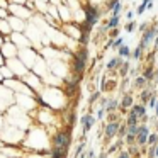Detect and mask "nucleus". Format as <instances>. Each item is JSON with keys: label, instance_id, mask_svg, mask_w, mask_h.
Returning <instances> with one entry per match:
<instances>
[{"label": "nucleus", "instance_id": "nucleus-13", "mask_svg": "<svg viewBox=\"0 0 158 158\" xmlns=\"http://www.w3.org/2000/svg\"><path fill=\"white\" fill-rule=\"evenodd\" d=\"M148 83H150V82H148V80L144 78L143 75H141V77H136V80H134V85H133V87H136V89L144 90V89L148 87Z\"/></svg>", "mask_w": 158, "mask_h": 158}, {"label": "nucleus", "instance_id": "nucleus-21", "mask_svg": "<svg viewBox=\"0 0 158 158\" xmlns=\"http://www.w3.org/2000/svg\"><path fill=\"white\" fill-rule=\"evenodd\" d=\"M123 144H124L123 139H119V141H116L114 144H110L109 150H107V155H110V153H114V151H117V150H119V146H123Z\"/></svg>", "mask_w": 158, "mask_h": 158}, {"label": "nucleus", "instance_id": "nucleus-25", "mask_svg": "<svg viewBox=\"0 0 158 158\" xmlns=\"http://www.w3.org/2000/svg\"><path fill=\"white\" fill-rule=\"evenodd\" d=\"M138 133H139V124H134V126H127V134L138 136Z\"/></svg>", "mask_w": 158, "mask_h": 158}, {"label": "nucleus", "instance_id": "nucleus-1", "mask_svg": "<svg viewBox=\"0 0 158 158\" xmlns=\"http://www.w3.org/2000/svg\"><path fill=\"white\" fill-rule=\"evenodd\" d=\"M85 22L82 24V38H80V43L82 44H85L87 38H89L90 34V29L94 27V26L99 22V9L94 7V5H85Z\"/></svg>", "mask_w": 158, "mask_h": 158}, {"label": "nucleus", "instance_id": "nucleus-20", "mask_svg": "<svg viewBox=\"0 0 158 158\" xmlns=\"http://www.w3.org/2000/svg\"><path fill=\"white\" fill-rule=\"evenodd\" d=\"M117 24H119V15H110L109 22H107V26H109V29H116Z\"/></svg>", "mask_w": 158, "mask_h": 158}, {"label": "nucleus", "instance_id": "nucleus-19", "mask_svg": "<svg viewBox=\"0 0 158 158\" xmlns=\"http://www.w3.org/2000/svg\"><path fill=\"white\" fill-rule=\"evenodd\" d=\"M83 150H85V141H80L78 144H77V148H75V153H73V158H80V155L83 153Z\"/></svg>", "mask_w": 158, "mask_h": 158}, {"label": "nucleus", "instance_id": "nucleus-39", "mask_svg": "<svg viewBox=\"0 0 158 158\" xmlns=\"http://www.w3.org/2000/svg\"><path fill=\"white\" fill-rule=\"evenodd\" d=\"M153 53H158V38L155 39V48H153Z\"/></svg>", "mask_w": 158, "mask_h": 158}, {"label": "nucleus", "instance_id": "nucleus-16", "mask_svg": "<svg viewBox=\"0 0 158 158\" xmlns=\"http://www.w3.org/2000/svg\"><path fill=\"white\" fill-rule=\"evenodd\" d=\"M138 121H139V119H138V116L129 110V112H127V117H126V124H127V126H134V124H138Z\"/></svg>", "mask_w": 158, "mask_h": 158}, {"label": "nucleus", "instance_id": "nucleus-35", "mask_svg": "<svg viewBox=\"0 0 158 158\" xmlns=\"http://www.w3.org/2000/svg\"><path fill=\"white\" fill-rule=\"evenodd\" d=\"M106 112H107V110L100 107V109H99V112H97V119H102V117H104V114H106Z\"/></svg>", "mask_w": 158, "mask_h": 158}, {"label": "nucleus", "instance_id": "nucleus-40", "mask_svg": "<svg viewBox=\"0 0 158 158\" xmlns=\"http://www.w3.org/2000/svg\"><path fill=\"white\" fill-rule=\"evenodd\" d=\"M153 82H155V85H158V70L155 72V78H153Z\"/></svg>", "mask_w": 158, "mask_h": 158}, {"label": "nucleus", "instance_id": "nucleus-7", "mask_svg": "<svg viewBox=\"0 0 158 158\" xmlns=\"http://www.w3.org/2000/svg\"><path fill=\"white\" fill-rule=\"evenodd\" d=\"M80 124H82V133H83V136H85V134L89 133L90 129H92L94 124H95V117H94L90 112H87V114H83V116H82ZM83 136H82V138H83Z\"/></svg>", "mask_w": 158, "mask_h": 158}, {"label": "nucleus", "instance_id": "nucleus-5", "mask_svg": "<svg viewBox=\"0 0 158 158\" xmlns=\"http://www.w3.org/2000/svg\"><path fill=\"white\" fill-rule=\"evenodd\" d=\"M156 38H158V27H156V26H150V27H148V31L143 32V36H141L139 46L144 49L148 44H150V41H153V39H156Z\"/></svg>", "mask_w": 158, "mask_h": 158}, {"label": "nucleus", "instance_id": "nucleus-41", "mask_svg": "<svg viewBox=\"0 0 158 158\" xmlns=\"http://www.w3.org/2000/svg\"><path fill=\"white\" fill-rule=\"evenodd\" d=\"M107 156H109V155H107V151H102V153H100L97 158H107Z\"/></svg>", "mask_w": 158, "mask_h": 158}, {"label": "nucleus", "instance_id": "nucleus-11", "mask_svg": "<svg viewBox=\"0 0 158 158\" xmlns=\"http://www.w3.org/2000/svg\"><path fill=\"white\" fill-rule=\"evenodd\" d=\"M68 156V151L60 150V148H51L49 151V158H66Z\"/></svg>", "mask_w": 158, "mask_h": 158}, {"label": "nucleus", "instance_id": "nucleus-43", "mask_svg": "<svg viewBox=\"0 0 158 158\" xmlns=\"http://www.w3.org/2000/svg\"><path fill=\"white\" fill-rule=\"evenodd\" d=\"M80 158H89V151H83V153L80 155Z\"/></svg>", "mask_w": 158, "mask_h": 158}, {"label": "nucleus", "instance_id": "nucleus-12", "mask_svg": "<svg viewBox=\"0 0 158 158\" xmlns=\"http://www.w3.org/2000/svg\"><path fill=\"white\" fill-rule=\"evenodd\" d=\"M121 107H123L124 110L127 109V107H133V97H131V94H124L123 99H121Z\"/></svg>", "mask_w": 158, "mask_h": 158}, {"label": "nucleus", "instance_id": "nucleus-18", "mask_svg": "<svg viewBox=\"0 0 158 158\" xmlns=\"http://www.w3.org/2000/svg\"><path fill=\"white\" fill-rule=\"evenodd\" d=\"M123 44H124L123 38H117V39H110L109 44H107V48H116V49H119Z\"/></svg>", "mask_w": 158, "mask_h": 158}, {"label": "nucleus", "instance_id": "nucleus-10", "mask_svg": "<svg viewBox=\"0 0 158 158\" xmlns=\"http://www.w3.org/2000/svg\"><path fill=\"white\" fill-rule=\"evenodd\" d=\"M123 65H124V60L121 58V56H117V58H112L109 63H107V70H117Z\"/></svg>", "mask_w": 158, "mask_h": 158}, {"label": "nucleus", "instance_id": "nucleus-8", "mask_svg": "<svg viewBox=\"0 0 158 158\" xmlns=\"http://www.w3.org/2000/svg\"><path fill=\"white\" fill-rule=\"evenodd\" d=\"M78 82H80V77L73 75L72 80L66 83V95H73V94H77V90H78Z\"/></svg>", "mask_w": 158, "mask_h": 158}, {"label": "nucleus", "instance_id": "nucleus-26", "mask_svg": "<svg viewBox=\"0 0 158 158\" xmlns=\"http://www.w3.org/2000/svg\"><path fill=\"white\" fill-rule=\"evenodd\" d=\"M143 51H144V49L141 48L139 44H138V48L133 51V58H134V60H141V55H143Z\"/></svg>", "mask_w": 158, "mask_h": 158}, {"label": "nucleus", "instance_id": "nucleus-9", "mask_svg": "<svg viewBox=\"0 0 158 158\" xmlns=\"http://www.w3.org/2000/svg\"><path fill=\"white\" fill-rule=\"evenodd\" d=\"M131 112L133 114H136L138 116V119H143L144 116H146V106H143V104H134L133 107H131Z\"/></svg>", "mask_w": 158, "mask_h": 158}, {"label": "nucleus", "instance_id": "nucleus-45", "mask_svg": "<svg viewBox=\"0 0 158 158\" xmlns=\"http://www.w3.org/2000/svg\"><path fill=\"white\" fill-rule=\"evenodd\" d=\"M155 116L158 117V104H156V107H155Z\"/></svg>", "mask_w": 158, "mask_h": 158}, {"label": "nucleus", "instance_id": "nucleus-3", "mask_svg": "<svg viewBox=\"0 0 158 158\" xmlns=\"http://www.w3.org/2000/svg\"><path fill=\"white\" fill-rule=\"evenodd\" d=\"M70 146H72V133H70V129L58 131L56 136L53 138V148H60V150L70 151Z\"/></svg>", "mask_w": 158, "mask_h": 158}, {"label": "nucleus", "instance_id": "nucleus-6", "mask_svg": "<svg viewBox=\"0 0 158 158\" xmlns=\"http://www.w3.org/2000/svg\"><path fill=\"white\" fill-rule=\"evenodd\" d=\"M150 134H151L150 133V126H148V124H141L139 133H138V136H136V144H139V146H146Z\"/></svg>", "mask_w": 158, "mask_h": 158}, {"label": "nucleus", "instance_id": "nucleus-15", "mask_svg": "<svg viewBox=\"0 0 158 158\" xmlns=\"http://www.w3.org/2000/svg\"><path fill=\"white\" fill-rule=\"evenodd\" d=\"M155 72H156V70H153V66H148V68L143 72V77L148 80V82H153V78H155Z\"/></svg>", "mask_w": 158, "mask_h": 158}, {"label": "nucleus", "instance_id": "nucleus-38", "mask_svg": "<svg viewBox=\"0 0 158 158\" xmlns=\"http://www.w3.org/2000/svg\"><path fill=\"white\" fill-rule=\"evenodd\" d=\"M133 15H134V12H133V10H129V12H127V15H126V17H127V21H129V22L133 21Z\"/></svg>", "mask_w": 158, "mask_h": 158}, {"label": "nucleus", "instance_id": "nucleus-2", "mask_svg": "<svg viewBox=\"0 0 158 158\" xmlns=\"http://www.w3.org/2000/svg\"><path fill=\"white\" fill-rule=\"evenodd\" d=\"M87 60H89V51H87V48H82L73 56V75L82 77V73L85 72V66H87Z\"/></svg>", "mask_w": 158, "mask_h": 158}, {"label": "nucleus", "instance_id": "nucleus-33", "mask_svg": "<svg viewBox=\"0 0 158 158\" xmlns=\"http://www.w3.org/2000/svg\"><path fill=\"white\" fill-rule=\"evenodd\" d=\"M121 9H123V4H121V2H117V5L114 7V10H112V15H119Z\"/></svg>", "mask_w": 158, "mask_h": 158}, {"label": "nucleus", "instance_id": "nucleus-29", "mask_svg": "<svg viewBox=\"0 0 158 158\" xmlns=\"http://www.w3.org/2000/svg\"><path fill=\"white\" fill-rule=\"evenodd\" d=\"M134 29H136V22L131 21V22H127V24H126V29H124V31H126V32H133Z\"/></svg>", "mask_w": 158, "mask_h": 158}, {"label": "nucleus", "instance_id": "nucleus-4", "mask_svg": "<svg viewBox=\"0 0 158 158\" xmlns=\"http://www.w3.org/2000/svg\"><path fill=\"white\" fill-rule=\"evenodd\" d=\"M119 127H121V123H109L104 126V138H106V143H109L110 139H114V138L117 136V133H119Z\"/></svg>", "mask_w": 158, "mask_h": 158}, {"label": "nucleus", "instance_id": "nucleus-22", "mask_svg": "<svg viewBox=\"0 0 158 158\" xmlns=\"http://www.w3.org/2000/svg\"><path fill=\"white\" fill-rule=\"evenodd\" d=\"M126 134H127V124L124 123V124H121V127H119V133H117V138L124 141V138H126Z\"/></svg>", "mask_w": 158, "mask_h": 158}, {"label": "nucleus", "instance_id": "nucleus-46", "mask_svg": "<svg viewBox=\"0 0 158 158\" xmlns=\"http://www.w3.org/2000/svg\"><path fill=\"white\" fill-rule=\"evenodd\" d=\"M143 2H146V4H148V2H153V0H143Z\"/></svg>", "mask_w": 158, "mask_h": 158}, {"label": "nucleus", "instance_id": "nucleus-37", "mask_svg": "<svg viewBox=\"0 0 158 158\" xmlns=\"http://www.w3.org/2000/svg\"><path fill=\"white\" fill-rule=\"evenodd\" d=\"M110 36H112V39H114V38L117 39V38H119V31H117V29H114V31L110 32Z\"/></svg>", "mask_w": 158, "mask_h": 158}, {"label": "nucleus", "instance_id": "nucleus-24", "mask_svg": "<svg viewBox=\"0 0 158 158\" xmlns=\"http://www.w3.org/2000/svg\"><path fill=\"white\" fill-rule=\"evenodd\" d=\"M148 158H158V144L148 148Z\"/></svg>", "mask_w": 158, "mask_h": 158}, {"label": "nucleus", "instance_id": "nucleus-14", "mask_svg": "<svg viewBox=\"0 0 158 158\" xmlns=\"http://www.w3.org/2000/svg\"><path fill=\"white\" fill-rule=\"evenodd\" d=\"M117 53H119L121 58H129V56H131V49H129V46H127V44H123L119 49H117Z\"/></svg>", "mask_w": 158, "mask_h": 158}, {"label": "nucleus", "instance_id": "nucleus-42", "mask_svg": "<svg viewBox=\"0 0 158 158\" xmlns=\"http://www.w3.org/2000/svg\"><path fill=\"white\" fill-rule=\"evenodd\" d=\"M89 158H97V156H95V151H94V150L89 151Z\"/></svg>", "mask_w": 158, "mask_h": 158}, {"label": "nucleus", "instance_id": "nucleus-27", "mask_svg": "<svg viewBox=\"0 0 158 158\" xmlns=\"http://www.w3.org/2000/svg\"><path fill=\"white\" fill-rule=\"evenodd\" d=\"M148 144H150V146H155V144H158V134H156V133L150 134V138H148Z\"/></svg>", "mask_w": 158, "mask_h": 158}, {"label": "nucleus", "instance_id": "nucleus-34", "mask_svg": "<svg viewBox=\"0 0 158 158\" xmlns=\"http://www.w3.org/2000/svg\"><path fill=\"white\" fill-rule=\"evenodd\" d=\"M99 95H100V92H95V94H92V97L89 99V104H90V106H92V104L95 102L97 99H99Z\"/></svg>", "mask_w": 158, "mask_h": 158}, {"label": "nucleus", "instance_id": "nucleus-31", "mask_svg": "<svg viewBox=\"0 0 158 158\" xmlns=\"http://www.w3.org/2000/svg\"><path fill=\"white\" fill-rule=\"evenodd\" d=\"M117 158H131V155L127 150H121L119 153H117Z\"/></svg>", "mask_w": 158, "mask_h": 158}, {"label": "nucleus", "instance_id": "nucleus-17", "mask_svg": "<svg viewBox=\"0 0 158 158\" xmlns=\"http://www.w3.org/2000/svg\"><path fill=\"white\" fill-rule=\"evenodd\" d=\"M119 104H121V102H117L116 99H109V102H107V107H106V110H107L109 114H112V110H116Z\"/></svg>", "mask_w": 158, "mask_h": 158}, {"label": "nucleus", "instance_id": "nucleus-28", "mask_svg": "<svg viewBox=\"0 0 158 158\" xmlns=\"http://www.w3.org/2000/svg\"><path fill=\"white\" fill-rule=\"evenodd\" d=\"M156 104H158V95H156V92H155L153 95L150 97V102H148V106L153 107V109H155V107H156Z\"/></svg>", "mask_w": 158, "mask_h": 158}, {"label": "nucleus", "instance_id": "nucleus-23", "mask_svg": "<svg viewBox=\"0 0 158 158\" xmlns=\"http://www.w3.org/2000/svg\"><path fill=\"white\" fill-rule=\"evenodd\" d=\"M127 72H131V70H129V63L124 61V65L121 66V70H119V75L123 77V78H127Z\"/></svg>", "mask_w": 158, "mask_h": 158}, {"label": "nucleus", "instance_id": "nucleus-30", "mask_svg": "<svg viewBox=\"0 0 158 158\" xmlns=\"http://www.w3.org/2000/svg\"><path fill=\"white\" fill-rule=\"evenodd\" d=\"M146 9H148V4H146V2H141V4H139V7L136 9V12H138V14L141 15V14H143L144 10H146Z\"/></svg>", "mask_w": 158, "mask_h": 158}, {"label": "nucleus", "instance_id": "nucleus-36", "mask_svg": "<svg viewBox=\"0 0 158 158\" xmlns=\"http://www.w3.org/2000/svg\"><path fill=\"white\" fill-rule=\"evenodd\" d=\"M107 119H109V123H116V116L114 114H107Z\"/></svg>", "mask_w": 158, "mask_h": 158}, {"label": "nucleus", "instance_id": "nucleus-44", "mask_svg": "<svg viewBox=\"0 0 158 158\" xmlns=\"http://www.w3.org/2000/svg\"><path fill=\"white\" fill-rule=\"evenodd\" d=\"M129 73H131V75H133V77H134V75H138V70H136V68H133V70H131V72H129Z\"/></svg>", "mask_w": 158, "mask_h": 158}, {"label": "nucleus", "instance_id": "nucleus-32", "mask_svg": "<svg viewBox=\"0 0 158 158\" xmlns=\"http://www.w3.org/2000/svg\"><path fill=\"white\" fill-rule=\"evenodd\" d=\"M138 146H139V144H131V146H127V151H129V155H136Z\"/></svg>", "mask_w": 158, "mask_h": 158}]
</instances>
